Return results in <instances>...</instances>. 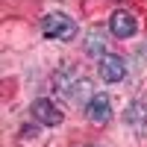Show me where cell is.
Masks as SVG:
<instances>
[{
	"label": "cell",
	"mask_w": 147,
	"mask_h": 147,
	"mask_svg": "<svg viewBox=\"0 0 147 147\" xmlns=\"http://www.w3.org/2000/svg\"><path fill=\"white\" fill-rule=\"evenodd\" d=\"M41 32L44 38H53V41H71L77 35V21L65 12H50L41 18Z\"/></svg>",
	"instance_id": "1"
},
{
	"label": "cell",
	"mask_w": 147,
	"mask_h": 147,
	"mask_svg": "<svg viewBox=\"0 0 147 147\" xmlns=\"http://www.w3.org/2000/svg\"><path fill=\"white\" fill-rule=\"evenodd\" d=\"M109 30H112L115 38H132V35L138 32V21L127 9H115L112 18H109Z\"/></svg>",
	"instance_id": "2"
},
{
	"label": "cell",
	"mask_w": 147,
	"mask_h": 147,
	"mask_svg": "<svg viewBox=\"0 0 147 147\" xmlns=\"http://www.w3.org/2000/svg\"><path fill=\"white\" fill-rule=\"evenodd\" d=\"M30 112H32V118L38 121L41 127H59V124H62V118H65L62 109H59L53 100H47V97H38V100L32 103Z\"/></svg>",
	"instance_id": "3"
},
{
	"label": "cell",
	"mask_w": 147,
	"mask_h": 147,
	"mask_svg": "<svg viewBox=\"0 0 147 147\" xmlns=\"http://www.w3.org/2000/svg\"><path fill=\"white\" fill-rule=\"evenodd\" d=\"M97 71H100L103 82H121L127 77V59L118 53H106V56H100V68Z\"/></svg>",
	"instance_id": "4"
},
{
	"label": "cell",
	"mask_w": 147,
	"mask_h": 147,
	"mask_svg": "<svg viewBox=\"0 0 147 147\" xmlns=\"http://www.w3.org/2000/svg\"><path fill=\"white\" fill-rule=\"evenodd\" d=\"M85 115H88V121H94V124H106L109 118H112V100H109V94L97 91L88 103H85Z\"/></svg>",
	"instance_id": "5"
},
{
	"label": "cell",
	"mask_w": 147,
	"mask_h": 147,
	"mask_svg": "<svg viewBox=\"0 0 147 147\" xmlns=\"http://www.w3.org/2000/svg\"><path fill=\"white\" fill-rule=\"evenodd\" d=\"M97 91H94V85H91V80H85V77H80L77 82L71 85V91L65 94V100L68 103H88L91 97H94Z\"/></svg>",
	"instance_id": "6"
},
{
	"label": "cell",
	"mask_w": 147,
	"mask_h": 147,
	"mask_svg": "<svg viewBox=\"0 0 147 147\" xmlns=\"http://www.w3.org/2000/svg\"><path fill=\"white\" fill-rule=\"evenodd\" d=\"M77 80H80V77H77V71H74V68H62V71H56V77H53V88H56V94H62V97H65Z\"/></svg>",
	"instance_id": "7"
},
{
	"label": "cell",
	"mask_w": 147,
	"mask_h": 147,
	"mask_svg": "<svg viewBox=\"0 0 147 147\" xmlns=\"http://www.w3.org/2000/svg\"><path fill=\"white\" fill-rule=\"evenodd\" d=\"M103 38L100 35H88V38H85V53L88 56H106V50H103Z\"/></svg>",
	"instance_id": "8"
},
{
	"label": "cell",
	"mask_w": 147,
	"mask_h": 147,
	"mask_svg": "<svg viewBox=\"0 0 147 147\" xmlns=\"http://www.w3.org/2000/svg\"><path fill=\"white\" fill-rule=\"evenodd\" d=\"M32 136H35V129H32V127H27V129H21V138H32Z\"/></svg>",
	"instance_id": "9"
}]
</instances>
